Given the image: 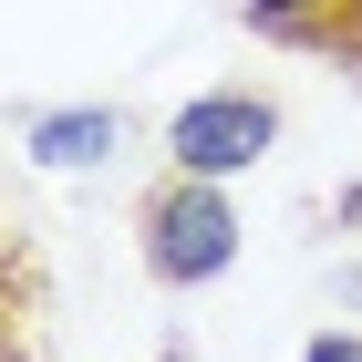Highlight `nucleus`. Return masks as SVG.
<instances>
[{
	"mask_svg": "<svg viewBox=\"0 0 362 362\" xmlns=\"http://www.w3.org/2000/svg\"><path fill=\"white\" fill-rule=\"evenodd\" d=\"M228 238H238V218H228L218 187H166L156 207H145V259H156V279L228 269Z\"/></svg>",
	"mask_w": 362,
	"mask_h": 362,
	"instance_id": "nucleus-1",
	"label": "nucleus"
},
{
	"mask_svg": "<svg viewBox=\"0 0 362 362\" xmlns=\"http://www.w3.org/2000/svg\"><path fill=\"white\" fill-rule=\"evenodd\" d=\"M259 145H269V104H249V93H207V104L176 114V166L187 176H228Z\"/></svg>",
	"mask_w": 362,
	"mask_h": 362,
	"instance_id": "nucleus-2",
	"label": "nucleus"
},
{
	"mask_svg": "<svg viewBox=\"0 0 362 362\" xmlns=\"http://www.w3.org/2000/svg\"><path fill=\"white\" fill-rule=\"evenodd\" d=\"M114 145V114H52V124H31V156L42 166H93Z\"/></svg>",
	"mask_w": 362,
	"mask_h": 362,
	"instance_id": "nucleus-3",
	"label": "nucleus"
},
{
	"mask_svg": "<svg viewBox=\"0 0 362 362\" xmlns=\"http://www.w3.org/2000/svg\"><path fill=\"white\" fill-rule=\"evenodd\" d=\"M21 300H31V279H21V249L0 238V362H11V332H21Z\"/></svg>",
	"mask_w": 362,
	"mask_h": 362,
	"instance_id": "nucleus-4",
	"label": "nucleus"
},
{
	"mask_svg": "<svg viewBox=\"0 0 362 362\" xmlns=\"http://www.w3.org/2000/svg\"><path fill=\"white\" fill-rule=\"evenodd\" d=\"M259 21H279V31H332L321 11H341V0H249Z\"/></svg>",
	"mask_w": 362,
	"mask_h": 362,
	"instance_id": "nucleus-5",
	"label": "nucleus"
},
{
	"mask_svg": "<svg viewBox=\"0 0 362 362\" xmlns=\"http://www.w3.org/2000/svg\"><path fill=\"white\" fill-rule=\"evenodd\" d=\"M310 362H362V341H310Z\"/></svg>",
	"mask_w": 362,
	"mask_h": 362,
	"instance_id": "nucleus-6",
	"label": "nucleus"
}]
</instances>
